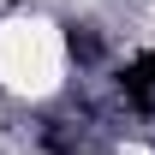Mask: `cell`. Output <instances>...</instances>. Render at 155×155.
Here are the masks:
<instances>
[{"instance_id": "1", "label": "cell", "mask_w": 155, "mask_h": 155, "mask_svg": "<svg viewBox=\"0 0 155 155\" xmlns=\"http://www.w3.org/2000/svg\"><path fill=\"white\" fill-rule=\"evenodd\" d=\"M60 78H66V36L48 18H6L0 24V84L12 96H54Z\"/></svg>"}, {"instance_id": "2", "label": "cell", "mask_w": 155, "mask_h": 155, "mask_svg": "<svg viewBox=\"0 0 155 155\" xmlns=\"http://www.w3.org/2000/svg\"><path fill=\"white\" fill-rule=\"evenodd\" d=\"M114 155H155V149H143V143H119Z\"/></svg>"}]
</instances>
